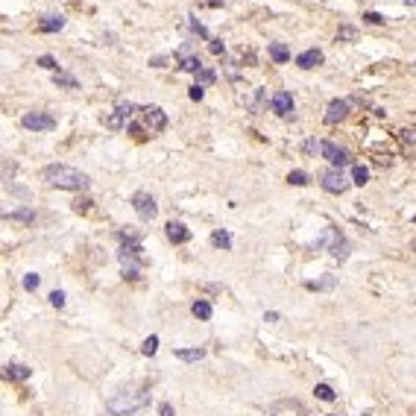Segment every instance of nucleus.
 I'll return each mask as SVG.
<instances>
[{
  "label": "nucleus",
  "instance_id": "f257e3e1",
  "mask_svg": "<svg viewBox=\"0 0 416 416\" xmlns=\"http://www.w3.org/2000/svg\"><path fill=\"white\" fill-rule=\"evenodd\" d=\"M41 179L47 182L50 188H62V190H85L91 185V179L85 176L82 170L68 164H47L41 170Z\"/></svg>",
  "mask_w": 416,
  "mask_h": 416
},
{
  "label": "nucleus",
  "instance_id": "f03ea898",
  "mask_svg": "<svg viewBox=\"0 0 416 416\" xmlns=\"http://www.w3.org/2000/svg\"><path fill=\"white\" fill-rule=\"evenodd\" d=\"M150 399H153V396H150L147 390H123V393H118V396L108 399L106 410L112 416H129V413H135V410L147 407Z\"/></svg>",
  "mask_w": 416,
  "mask_h": 416
},
{
  "label": "nucleus",
  "instance_id": "7ed1b4c3",
  "mask_svg": "<svg viewBox=\"0 0 416 416\" xmlns=\"http://www.w3.org/2000/svg\"><path fill=\"white\" fill-rule=\"evenodd\" d=\"M120 264H123V275L126 279H138V267H144V264L150 261L147 255H144L141 243H123L118 252Z\"/></svg>",
  "mask_w": 416,
  "mask_h": 416
},
{
  "label": "nucleus",
  "instance_id": "20e7f679",
  "mask_svg": "<svg viewBox=\"0 0 416 416\" xmlns=\"http://www.w3.org/2000/svg\"><path fill=\"white\" fill-rule=\"evenodd\" d=\"M21 126L33 129V132H50V129H56V120L47 112H26L24 118H21Z\"/></svg>",
  "mask_w": 416,
  "mask_h": 416
},
{
  "label": "nucleus",
  "instance_id": "39448f33",
  "mask_svg": "<svg viewBox=\"0 0 416 416\" xmlns=\"http://www.w3.org/2000/svg\"><path fill=\"white\" fill-rule=\"evenodd\" d=\"M320 185L328 190V193H343V190H349V185H352V182H349V179H346L337 167H331V170H325V173L320 176Z\"/></svg>",
  "mask_w": 416,
  "mask_h": 416
},
{
  "label": "nucleus",
  "instance_id": "423d86ee",
  "mask_svg": "<svg viewBox=\"0 0 416 416\" xmlns=\"http://www.w3.org/2000/svg\"><path fill=\"white\" fill-rule=\"evenodd\" d=\"M132 205H135V214L141 217V220H153L155 211H158L155 200L150 197V193H144V190H138V193L132 197Z\"/></svg>",
  "mask_w": 416,
  "mask_h": 416
},
{
  "label": "nucleus",
  "instance_id": "0eeeda50",
  "mask_svg": "<svg viewBox=\"0 0 416 416\" xmlns=\"http://www.w3.org/2000/svg\"><path fill=\"white\" fill-rule=\"evenodd\" d=\"M138 115H141L144 123H147V126H150L153 132H164V129H167V115H164V112H161L158 106H144Z\"/></svg>",
  "mask_w": 416,
  "mask_h": 416
},
{
  "label": "nucleus",
  "instance_id": "6e6552de",
  "mask_svg": "<svg viewBox=\"0 0 416 416\" xmlns=\"http://www.w3.org/2000/svg\"><path fill=\"white\" fill-rule=\"evenodd\" d=\"M138 112H141V108L132 106V103H118L115 115H108V118H106V126H108V129H120V126H123L132 115H138Z\"/></svg>",
  "mask_w": 416,
  "mask_h": 416
},
{
  "label": "nucleus",
  "instance_id": "1a4fd4ad",
  "mask_svg": "<svg viewBox=\"0 0 416 416\" xmlns=\"http://www.w3.org/2000/svg\"><path fill=\"white\" fill-rule=\"evenodd\" d=\"M320 150H322V158H328V161H331V167H337V170L349 164V155H346L343 147H337V144H331V141H322Z\"/></svg>",
  "mask_w": 416,
  "mask_h": 416
},
{
  "label": "nucleus",
  "instance_id": "9d476101",
  "mask_svg": "<svg viewBox=\"0 0 416 416\" xmlns=\"http://www.w3.org/2000/svg\"><path fill=\"white\" fill-rule=\"evenodd\" d=\"M270 103H273V112L279 118H290L293 115V94L290 91H275Z\"/></svg>",
  "mask_w": 416,
  "mask_h": 416
},
{
  "label": "nucleus",
  "instance_id": "9b49d317",
  "mask_svg": "<svg viewBox=\"0 0 416 416\" xmlns=\"http://www.w3.org/2000/svg\"><path fill=\"white\" fill-rule=\"evenodd\" d=\"M322 243H328V249H331L334 258H346V240L337 229H325V240H320V246Z\"/></svg>",
  "mask_w": 416,
  "mask_h": 416
},
{
  "label": "nucleus",
  "instance_id": "f8f14e48",
  "mask_svg": "<svg viewBox=\"0 0 416 416\" xmlns=\"http://www.w3.org/2000/svg\"><path fill=\"white\" fill-rule=\"evenodd\" d=\"M346 115H349V100H331L328 108H325V118H322V120H325L328 126H334V123H340Z\"/></svg>",
  "mask_w": 416,
  "mask_h": 416
},
{
  "label": "nucleus",
  "instance_id": "ddd939ff",
  "mask_svg": "<svg viewBox=\"0 0 416 416\" xmlns=\"http://www.w3.org/2000/svg\"><path fill=\"white\" fill-rule=\"evenodd\" d=\"M270 416H305V407L299 402H275L270 407Z\"/></svg>",
  "mask_w": 416,
  "mask_h": 416
},
{
  "label": "nucleus",
  "instance_id": "4468645a",
  "mask_svg": "<svg viewBox=\"0 0 416 416\" xmlns=\"http://www.w3.org/2000/svg\"><path fill=\"white\" fill-rule=\"evenodd\" d=\"M164 232H167V238L173 240V243H188V240H190L188 226H185V223H179V220H170V223L164 226Z\"/></svg>",
  "mask_w": 416,
  "mask_h": 416
},
{
  "label": "nucleus",
  "instance_id": "2eb2a0df",
  "mask_svg": "<svg viewBox=\"0 0 416 416\" xmlns=\"http://www.w3.org/2000/svg\"><path fill=\"white\" fill-rule=\"evenodd\" d=\"M296 65L302 68V71H311V68H317V65H322V50H305V53H299L296 56Z\"/></svg>",
  "mask_w": 416,
  "mask_h": 416
},
{
  "label": "nucleus",
  "instance_id": "dca6fc26",
  "mask_svg": "<svg viewBox=\"0 0 416 416\" xmlns=\"http://www.w3.org/2000/svg\"><path fill=\"white\" fill-rule=\"evenodd\" d=\"M62 26H65V18L62 15H47V18H41L36 24L38 33H59Z\"/></svg>",
  "mask_w": 416,
  "mask_h": 416
},
{
  "label": "nucleus",
  "instance_id": "f3484780",
  "mask_svg": "<svg viewBox=\"0 0 416 416\" xmlns=\"http://www.w3.org/2000/svg\"><path fill=\"white\" fill-rule=\"evenodd\" d=\"M173 355H176L179 360H185V364H197V360L205 357V349H202V346H197V349H173Z\"/></svg>",
  "mask_w": 416,
  "mask_h": 416
},
{
  "label": "nucleus",
  "instance_id": "a211bd4d",
  "mask_svg": "<svg viewBox=\"0 0 416 416\" xmlns=\"http://www.w3.org/2000/svg\"><path fill=\"white\" fill-rule=\"evenodd\" d=\"M270 59H273L275 65H285V62L290 59V50H287V44H282V41H270Z\"/></svg>",
  "mask_w": 416,
  "mask_h": 416
},
{
  "label": "nucleus",
  "instance_id": "6ab92c4d",
  "mask_svg": "<svg viewBox=\"0 0 416 416\" xmlns=\"http://www.w3.org/2000/svg\"><path fill=\"white\" fill-rule=\"evenodd\" d=\"M190 314H193L197 320H211L214 308H211V302H208V299H197V302H193V308H190Z\"/></svg>",
  "mask_w": 416,
  "mask_h": 416
},
{
  "label": "nucleus",
  "instance_id": "aec40b11",
  "mask_svg": "<svg viewBox=\"0 0 416 416\" xmlns=\"http://www.w3.org/2000/svg\"><path fill=\"white\" fill-rule=\"evenodd\" d=\"M6 375L15 378V381H26L30 378V367H24V364H9V367H6Z\"/></svg>",
  "mask_w": 416,
  "mask_h": 416
},
{
  "label": "nucleus",
  "instance_id": "412c9836",
  "mask_svg": "<svg viewBox=\"0 0 416 416\" xmlns=\"http://www.w3.org/2000/svg\"><path fill=\"white\" fill-rule=\"evenodd\" d=\"M53 82L62 85V88H79L76 76H71V73H65V71H56V73H53Z\"/></svg>",
  "mask_w": 416,
  "mask_h": 416
},
{
  "label": "nucleus",
  "instance_id": "4be33fe9",
  "mask_svg": "<svg viewBox=\"0 0 416 416\" xmlns=\"http://www.w3.org/2000/svg\"><path fill=\"white\" fill-rule=\"evenodd\" d=\"M211 243H214L217 249H232V235H229V232H220V229H217L214 235H211Z\"/></svg>",
  "mask_w": 416,
  "mask_h": 416
},
{
  "label": "nucleus",
  "instance_id": "5701e85b",
  "mask_svg": "<svg viewBox=\"0 0 416 416\" xmlns=\"http://www.w3.org/2000/svg\"><path fill=\"white\" fill-rule=\"evenodd\" d=\"M367 182H369V170L364 164H355L352 167V185H360V188H364Z\"/></svg>",
  "mask_w": 416,
  "mask_h": 416
},
{
  "label": "nucleus",
  "instance_id": "b1692460",
  "mask_svg": "<svg viewBox=\"0 0 416 416\" xmlns=\"http://www.w3.org/2000/svg\"><path fill=\"white\" fill-rule=\"evenodd\" d=\"M179 68H182V71H188V73H200V71H202V62L197 59V56H185Z\"/></svg>",
  "mask_w": 416,
  "mask_h": 416
},
{
  "label": "nucleus",
  "instance_id": "393cba45",
  "mask_svg": "<svg viewBox=\"0 0 416 416\" xmlns=\"http://www.w3.org/2000/svg\"><path fill=\"white\" fill-rule=\"evenodd\" d=\"M337 285L334 275H325V279H317V282H308V290H331Z\"/></svg>",
  "mask_w": 416,
  "mask_h": 416
},
{
  "label": "nucleus",
  "instance_id": "a878e982",
  "mask_svg": "<svg viewBox=\"0 0 416 416\" xmlns=\"http://www.w3.org/2000/svg\"><path fill=\"white\" fill-rule=\"evenodd\" d=\"M287 182H290V185H296V188H302V185H308V182H311V176L305 173V170H290Z\"/></svg>",
  "mask_w": 416,
  "mask_h": 416
},
{
  "label": "nucleus",
  "instance_id": "bb28decb",
  "mask_svg": "<svg viewBox=\"0 0 416 416\" xmlns=\"http://www.w3.org/2000/svg\"><path fill=\"white\" fill-rule=\"evenodd\" d=\"M214 79H217V73L211 71V68H202V71L197 73V85H202V88H205V85H214Z\"/></svg>",
  "mask_w": 416,
  "mask_h": 416
},
{
  "label": "nucleus",
  "instance_id": "cd10ccee",
  "mask_svg": "<svg viewBox=\"0 0 416 416\" xmlns=\"http://www.w3.org/2000/svg\"><path fill=\"white\" fill-rule=\"evenodd\" d=\"M6 220H21V223H30V220H36V211H33V208H21V211L6 214Z\"/></svg>",
  "mask_w": 416,
  "mask_h": 416
},
{
  "label": "nucleus",
  "instance_id": "c85d7f7f",
  "mask_svg": "<svg viewBox=\"0 0 416 416\" xmlns=\"http://www.w3.org/2000/svg\"><path fill=\"white\" fill-rule=\"evenodd\" d=\"M155 352H158V337L153 334V337H147V340L141 343V355L150 357V355H155Z\"/></svg>",
  "mask_w": 416,
  "mask_h": 416
},
{
  "label": "nucleus",
  "instance_id": "c756f323",
  "mask_svg": "<svg viewBox=\"0 0 416 416\" xmlns=\"http://www.w3.org/2000/svg\"><path fill=\"white\" fill-rule=\"evenodd\" d=\"M314 393H317V399H322V402H334V390L328 387V384H317Z\"/></svg>",
  "mask_w": 416,
  "mask_h": 416
},
{
  "label": "nucleus",
  "instance_id": "7c9ffc66",
  "mask_svg": "<svg viewBox=\"0 0 416 416\" xmlns=\"http://www.w3.org/2000/svg\"><path fill=\"white\" fill-rule=\"evenodd\" d=\"M264 100H267V97H264V91H261V88H255V94H252V103H249V108L255 112V115H258V112L264 108Z\"/></svg>",
  "mask_w": 416,
  "mask_h": 416
},
{
  "label": "nucleus",
  "instance_id": "2f4dec72",
  "mask_svg": "<svg viewBox=\"0 0 416 416\" xmlns=\"http://www.w3.org/2000/svg\"><path fill=\"white\" fill-rule=\"evenodd\" d=\"M355 38H357V30H355V26H340L337 41H355Z\"/></svg>",
  "mask_w": 416,
  "mask_h": 416
},
{
  "label": "nucleus",
  "instance_id": "473e14b6",
  "mask_svg": "<svg viewBox=\"0 0 416 416\" xmlns=\"http://www.w3.org/2000/svg\"><path fill=\"white\" fill-rule=\"evenodd\" d=\"M38 285H41V279H38L36 273H26V275H24V290H30V293H33Z\"/></svg>",
  "mask_w": 416,
  "mask_h": 416
},
{
  "label": "nucleus",
  "instance_id": "72a5a7b5",
  "mask_svg": "<svg viewBox=\"0 0 416 416\" xmlns=\"http://www.w3.org/2000/svg\"><path fill=\"white\" fill-rule=\"evenodd\" d=\"M38 65H41V68H47V71H59V62L53 59V56H47V53H44V56H38Z\"/></svg>",
  "mask_w": 416,
  "mask_h": 416
},
{
  "label": "nucleus",
  "instance_id": "f704fd0d",
  "mask_svg": "<svg viewBox=\"0 0 416 416\" xmlns=\"http://www.w3.org/2000/svg\"><path fill=\"white\" fill-rule=\"evenodd\" d=\"M50 305H53V308H65V293H62V290H53V293H50Z\"/></svg>",
  "mask_w": 416,
  "mask_h": 416
},
{
  "label": "nucleus",
  "instance_id": "c9c22d12",
  "mask_svg": "<svg viewBox=\"0 0 416 416\" xmlns=\"http://www.w3.org/2000/svg\"><path fill=\"white\" fill-rule=\"evenodd\" d=\"M91 205H94L91 200H76V202H73V208H76L79 214H82V211H85V214H91Z\"/></svg>",
  "mask_w": 416,
  "mask_h": 416
},
{
  "label": "nucleus",
  "instance_id": "e433bc0d",
  "mask_svg": "<svg viewBox=\"0 0 416 416\" xmlns=\"http://www.w3.org/2000/svg\"><path fill=\"white\" fill-rule=\"evenodd\" d=\"M190 26H193V33H197V36H202V38H208V30H205V26L200 24V21H193V18H190Z\"/></svg>",
  "mask_w": 416,
  "mask_h": 416
},
{
  "label": "nucleus",
  "instance_id": "4c0bfd02",
  "mask_svg": "<svg viewBox=\"0 0 416 416\" xmlns=\"http://www.w3.org/2000/svg\"><path fill=\"white\" fill-rule=\"evenodd\" d=\"M364 21H367V24H381L384 18H381L378 12H364Z\"/></svg>",
  "mask_w": 416,
  "mask_h": 416
},
{
  "label": "nucleus",
  "instance_id": "58836bf2",
  "mask_svg": "<svg viewBox=\"0 0 416 416\" xmlns=\"http://www.w3.org/2000/svg\"><path fill=\"white\" fill-rule=\"evenodd\" d=\"M208 50H211L214 56H220V53H223V41H217V38H211V44H208Z\"/></svg>",
  "mask_w": 416,
  "mask_h": 416
},
{
  "label": "nucleus",
  "instance_id": "ea45409f",
  "mask_svg": "<svg viewBox=\"0 0 416 416\" xmlns=\"http://www.w3.org/2000/svg\"><path fill=\"white\" fill-rule=\"evenodd\" d=\"M202 94H205V91H202V85H193V88L188 91V97H190V100H202Z\"/></svg>",
  "mask_w": 416,
  "mask_h": 416
},
{
  "label": "nucleus",
  "instance_id": "a19ab883",
  "mask_svg": "<svg viewBox=\"0 0 416 416\" xmlns=\"http://www.w3.org/2000/svg\"><path fill=\"white\" fill-rule=\"evenodd\" d=\"M158 413H161V416H176V413H173V404H161V407H158Z\"/></svg>",
  "mask_w": 416,
  "mask_h": 416
},
{
  "label": "nucleus",
  "instance_id": "79ce46f5",
  "mask_svg": "<svg viewBox=\"0 0 416 416\" xmlns=\"http://www.w3.org/2000/svg\"><path fill=\"white\" fill-rule=\"evenodd\" d=\"M164 62H167V56H155V59H150V65L153 68H164Z\"/></svg>",
  "mask_w": 416,
  "mask_h": 416
},
{
  "label": "nucleus",
  "instance_id": "37998d69",
  "mask_svg": "<svg viewBox=\"0 0 416 416\" xmlns=\"http://www.w3.org/2000/svg\"><path fill=\"white\" fill-rule=\"evenodd\" d=\"M264 320H267V322H275V320H279V314H275V311H267V314H264Z\"/></svg>",
  "mask_w": 416,
  "mask_h": 416
}]
</instances>
